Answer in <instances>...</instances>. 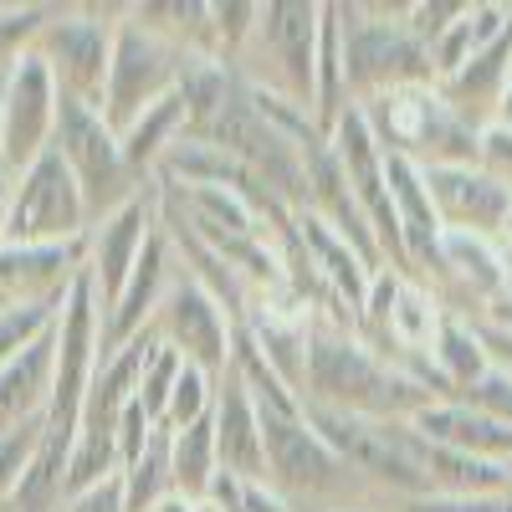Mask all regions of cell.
I'll return each instance as SVG.
<instances>
[{
  "instance_id": "obj_1",
  "label": "cell",
  "mask_w": 512,
  "mask_h": 512,
  "mask_svg": "<svg viewBox=\"0 0 512 512\" xmlns=\"http://www.w3.org/2000/svg\"><path fill=\"white\" fill-rule=\"evenodd\" d=\"M441 400L420 384L400 359L374 349L364 333L313 318L308 328V369H303V405L344 410L364 420H410L420 405Z\"/></svg>"
},
{
  "instance_id": "obj_2",
  "label": "cell",
  "mask_w": 512,
  "mask_h": 512,
  "mask_svg": "<svg viewBox=\"0 0 512 512\" xmlns=\"http://www.w3.org/2000/svg\"><path fill=\"white\" fill-rule=\"evenodd\" d=\"M384 154H405L415 164H477V123L461 118L436 82L395 88L359 103Z\"/></svg>"
},
{
  "instance_id": "obj_3",
  "label": "cell",
  "mask_w": 512,
  "mask_h": 512,
  "mask_svg": "<svg viewBox=\"0 0 512 512\" xmlns=\"http://www.w3.org/2000/svg\"><path fill=\"white\" fill-rule=\"evenodd\" d=\"M338 21H344V72H349V98L369 103L395 88H420L436 82L431 47L405 26V6L390 16L379 6H344L338 0Z\"/></svg>"
},
{
  "instance_id": "obj_4",
  "label": "cell",
  "mask_w": 512,
  "mask_h": 512,
  "mask_svg": "<svg viewBox=\"0 0 512 512\" xmlns=\"http://www.w3.org/2000/svg\"><path fill=\"white\" fill-rule=\"evenodd\" d=\"M303 415L349 472H364L369 482L400 492V502L431 492V477H425V461H420V436L410 431V420H364L323 405H303Z\"/></svg>"
},
{
  "instance_id": "obj_5",
  "label": "cell",
  "mask_w": 512,
  "mask_h": 512,
  "mask_svg": "<svg viewBox=\"0 0 512 512\" xmlns=\"http://www.w3.org/2000/svg\"><path fill=\"white\" fill-rule=\"evenodd\" d=\"M88 231H93L88 195L72 180L62 154L47 149L31 169L16 175L0 246H67V241H88Z\"/></svg>"
},
{
  "instance_id": "obj_6",
  "label": "cell",
  "mask_w": 512,
  "mask_h": 512,
  "mask_svg": "<svg viewBox=\"0 0 512 512\" xmlns=\"http://www.w3.org/2000/svg\"><path fill=\"white\" fill-rule=\"evenodd\" d=\"M190 52H180L175 41H164L149 31L134 11H123L113 26V62H108V93H103V118L113 134H123L144 108L169 98L180 88V67Z\"/></svg>"
},
{
  "instance_id": "obj_7",
  "label": "cell",
  "mask_w": 512,
  "mask_h": 512,
  "mask_svg": "<svg viewBox=\"0 0 512 512\" xmlns=\"http://www.w3.org/2000/svg\"><path fill=\"white\" fill-rule=\"evenodd\" d=\"M328 144L338 154V169H344V180H349V195L359 205V216L374 231V246L384 256V267L410 272L400 221H395V200H390V175H384V149H379V139H374V128H369L359 103L338 113V123L328 128Z\"/></svg>"
},
{
  "instance_id": "obj_8",
  "label": "cell",
  "mask_w": 512,
  "mask_h": 512,
  "mask_svg": "<svg viewBox=\"0 0 512 512\" xmlns=\"http://www.w3.org/2000/svg\"><path fill=\"white\" fill-rule=\"evenodd\" d=\"M52 149L62 154V164L72 169V180L82 185V195H88V210L93 221H103L108 210H118L128 195V180H134V169L123 164V144L118 134L108 128V118L88 103L77 98H62L57 103V139Z\"/></svg>"
},
{
  "instance_id": "obj_9",
  "label": "cell",
  "mask_w": 512,
  "mask_h": 512,
  "mask_svg": "<svg viewBox=\"0 0 512 512\" xmlns=\"http://www.w3.org/2000/svg\"><path fill=\"white\" fill-rule=\"evenodd\" d=\"M113 26L103 11H52V21L36 36V57L47 62L52 82L62 98H77L103 113V93H108V62H113Z\"/></svg>"
},
{
  "instance_id": "obj_10",
  "label": "cell",
  "mask_w": 512,
  "mask_h": 512,
  "mask_svg": "<svg viewBox=\"0 0 512 512\" xmlns=\"http://www.w3.org/2000/svg\"><path fill=\"white\" fill-rule=\"evenodd\" d=\"M318 26H323V6L318 0H267L256 16V36L246 57L267 62V82L282 98H292L297 108L313 113V67H318Z\"/></svg>"
},
{
  "instance_id": "obj_11",
  "label": "cell",
  "mask_w": 512,
  "mask_h": 512,
  "mask_svg": "<svg viewBox=\"0 0 512 512\" xmlns=\"http://www.w3.org/2000/svg\"><path fill=\"white\" fill-rule=\"evenodd\" d=\"M149 328H154L159 344H169L185 364L216 374V379L231 374V359H236V318L221 308V297L205 292L195 277H185V282H175V287L164 292V303H159V313H154Z\"/></svg>"
},
{
  "instance_id": "obj_12",
  "label": "cell",
  "mask_w": 512,
  "mask_h": 512,
  "mask_svg": "<svg viewBox=\"0 0 512 512\" xmlns=\"http://www.w3.org/2000/svg\"><path fill=\"white\" fill-rule=\"evenodd\" d=\"M57 82L36 52L16 57L6 67V103H0V159H6L16 175L31 169L57 139Z\"/></svg>"
},
{
  "instance_id": "obj_13",
  "label": "cell",
  "mask_w": 512,
  "mask_h": 512,
  "mask_svg": "<svg viewBox=\"0 0 512 512\" xmlns=\"http://www.w3.org/2000/svg\"><path fill=\"white\" fill-rule=\"evenodd\" d=\"M262 415V441H267V482L287 492H328L349 477V466L328 451V441L308 425L303 410H272L256 405Z\"/></svg>"
},
{
  "instance_id": "obj_14",
  "label": "cell",
  "mask_w": 512,
  "mask_h": 512,
  "mask_svg": "<svg viewBox=\"0 0 512 512\" xmlns=\"http://www.w3.org/2000/svg\"><path fill=\"white\" fill-rule=\"evenodd\" d=\"M425 185H431V205H436L446 231L502 241V231L512 221V190L497 185L487 169H477V164H431L425 169Z\"/></svg>"
},
{
  "instance_id": "obj_15",
  "label": "cell",
  "mask_w": 512,
  "mask_h": 512,
  "mask_svg": "<svg viewBox=\"0 0 512 512\" xmlns=\"http://www.w3.org/2000/svg\"><path fill=\"white\" fill-rule=\"evenodd\" d=\"M154 231H159V200L144 195V190H134L118 210H108L103 221H93V231H88V277L98 287L103 308L118 297L128 272L139 267V256H144Z\"/></svg>"
},
{
  "instance_id": "obj_16",
  "label": "cell",
  "mask_w": 512,
  "mask_h": 512,
  "mask_svg": "<svg viewBox=\"0 0 512 512\" xmlns=\"http://www.w3.org/2000/svg\"><path fill=\"white\" fill-rule=\"evenodd\" d=\"M169 287H175V246H169L164 231H154L144 256H139V267L128 272L118 297L103 308V354H113L123 344H134L139 333H149V323H154Z\"/></svg>"
},
{
  "instance_id": "obj_17",
  "label": "cell",
  "mask_w": 512,
  "mask_h": 512,
  "mask_svg": "<svg viewBox=\"0 0 512 512\" xmlns=\"http://www.w3.org/2000/svg\"><path fill=\"white\" fill-rule=\"evenodd\" d=\"M410 431L436 441V446H451L461 456H477V461H497V466H512V425L461 405V400H431L410 415Z\"/></svg>"
},
{
  "instance_id": "obj_18",
  "label": "cell",
  "mask_w": 512,
  "mask_h": 512,
  "mask_svg": "<svg viewBox=\"0 0 512 512\" xmlns=\"http://www.w3.org/2000/svg\"><path fill=\"white\" fill-rule=\"evenodd\" d=\"M384 175H390V200H395V221H400V241H405V262L410 267H441L446 226L431 205L425 169L405 154H384Z\"/></svg>"
},
{
  "instance_id": "obj_19",
  "label": "cell",
  "mask_w": 512,
  "mask_h": 512,
  "mask_svg": "<svg viewBox=\"0 0 512 512\" xmlns=\"http://www.w3.org/2000/svg\"><path fill=\"white\" fill-rule=\"evenodd\" d=\"M216 456L221 472L241 477V482H267V441H262V415H256V400L241 390V379L226 374L216 390Z\"/></svg>"
},
{
  "instance_id": "obj_20",
  "label": "cell",
  "mask_w": 512,
  "mask_h": 512,
  "mask_svg": "<svg viewBox=\"0 0 512 512\" xmlns=\"http://www.w3.org/2000/svg\"><path fill=\"white\" fill-rule=\"evenodd\" d=\"M52 379H57V328L0 369V431H21V425H36L47 415Z\"/></svg>"
},
{
  "instance_id": "obj_21",
  "label": "cell",
  "mask_w": 512,
  "mask_h": 512,
  "mask_svg": "<svg viewBox=\"0 0 512 512\" xmlns=\"http://www.w3.org/2000/svg\"><path fill=\"white\" fill-rule=\"evenodd\" d=\"M512 26V6H497V0H466V11L431 41V67H436V82L456 77L472 57H482L492 41Z\"/></svg>"
},
{
  "instance_id": "obj_22",
  "label": "cell",
  "mask_w": 512,
  "mask_h": 512,
  "mask_svg": "<svg viewBox=\"0 0 512 512\" xmlns=\"http://www.w3.org/2000/svg\"><path fill=\"white\" fill-rule=\"evenodd\" d=\"M512 256L492 241V236H466V231H446L441 236V267L461 282L472 287L482 303H497V297L512 292Z\"/></svg>"
},
{
  "instance_id": "obj_23",
  "label": "cell",
  "mask_w": 512,
  "mask_h": 512,
  "mask_svg": "<svg viewBox=\"0 0 512 512\" xmlns=\"http://www.w3.org/2000/svg\"><path fill=\"white\" fill-rule=\"evenodd\" d=\"M431 369H436V384H441V400L472 390V384L492 369V354H487V344H482V323L461 318V313L451 308L446 323H441L436 349H431Z\"/></svg>"
},
{
  "instance_id": "obj_24",
  "label": "cell",
  "mask_w": 512,
  "mask_h": 512,
  "mask_svg": "<svg viewBox=\"0 0 512 512\" xmlns=\"http://www.w3.org/2000/svg\"><path fill=\"white\" fill-rule=\"evenodd\" d=\"M185 134H190L185 98H180V93H169V98H159L154 108H144V113L118 134V144H123V164L134 169V175H154L159 159L175 149Z\"/></svg>"
},
{
  "instance_id": "obj_25",
  "label": "cell",
  "mask_w": 512,
  "mask_h": 512,
  "mask_svg": "<svg viewBox=\"0 0 512 512\" xmlns=\"http://www.w3.org/2000/svg\"><path fill=\"white\" fill-rule=\"evenodd\" d=\"M169 436V431H164ZM169 472H175V492L205 497L210 482L221 477V456H216V420H195L185 431L169 436Z\"/></svg>"
},
{
  "instance_id": "obj_26",
  "label": "cell",
  "mask_w": 512,
  "mask_h": 512,
  "mask_svg": "<svg viewBox=\"0 0 512 512\" xmlns=\"http://www.w3.org/2000/svg\"><path fill=\"white\" fill-rule=\"evenodd\" d=\"M62 318V297H41V303H0V369L16 354H26L36 338H47Z\"/></svg>"
},
{
  "instance_id": "obj_27",
  "label": "cell",
  "mask_w": 512,
  "mask_h": 512,
  "mask_svg": "<svg viewBox=\"0 0 512 512\" xmlns=\"http://www.w3.org/2000/svg\"><path fill=\"white\" fill-rule=\"evenodd\" d=\"M118 477H123V507L128 512H149L159 497H169V492H175V472H169V436L159 431L149 441V451L134 466H123Z\"/></svg>"
},
{
  "instance_id": "obj_28",
  "label": "cell",
  "mask_w": 512,
  "mask_h": 512,
  "mask_svg": "<svg viewBox=\"0 0 512 512\" xmlns=\"http://www.w3.org/2000/svg\"><path fill=\"white\" fill-rule=\"evenodd\" d=\"M180 374H185V359L154 338V349H149V359H144V374H139V395H134L139 410H144L154 425H164V410H169V395H175Z\"/></svg>"
},
{
  "instance_id": "obj_29",
  "label": "cell",
  "mask_w": 512,
  "mask_h": 512,
  "mask_svg": "<svg viewBox=\"0 0 512 512\" xmlns=\"http://www.w3.org/2000/svg\"><path fill=\"white\" fill-rule=\"evenodd\" d=\"M216 390H221L216 374H205V369L185 364V374H180V384H175V395H169V410H164V425H159V431L175 436V431H185V425L205 420L210 410H216Z\"/></svg>"
},
{
  "instance_id": "obj_30",
  "label": "cell",
  "mask_w": 512,
  "mask_h": 512,
  "mask_svg": "<svg viewBox=\"0 0 512 512\" xmlns=\"http://www.w3.org/2000/svg\"><path fill=\"white\" fill-rule=\"evenodd\" d=\"M36 441H41V420L21 425V431H0V512L16 507V492H21V482L31 472Z\"/></svg>"
},
{
  "instance_id": "obj_31",
  "label": "cell",
  "mask_w": 512,
  "mask_h": 512,
  "mask_svg": "<svg viewBox=\"0 0 512 512\" xmlns=\"http://www.w3.org/2000/svg\"><path fill=\"white\" fill-rule=\"evenodd\" d=\"M52 11L57 6H0V72L36 47V36L52 21Z\"/></svg>"
},
{
  "instance_id": "obj_32",
  "label": "cell",
  "mask_w": 512,
  "mask_h": 512,
  "mask_svg": "<svg viewBox=\"0 0 512 512\" xmlns=\"http://www.w3.org/2000/svg\"><path fill=\"white\" fill-rule=\"evenodd\" d=\"M210 502H221L226 512H292V502L272 487V482H241V477H216L205 492Z\"/></svg>"
},
{
  "instance_id": "obj_33",
  "label": "cell",
  "mask_w": 512,
  "mask_h": 512,
  "mask_svg": "<svg viewBox=\"0 0 512 512\" xmlns=\"http://www.w3.org/2000/svg\"><path fill=\"white\" fill-rule=\"evenodd\" d=\"M451 400H461V405H472V410H482V415L512 425V374H507L502 364H492V369L472 384V390H461V395H451Z\"/></svg>"
},
{
  "instance_id": "obj_34",
  "label": "cell",
  "mask_w": 512,
  "mask_h": 512,
  "mask_svg": "<svg viewBox=\"0 0 512 512\" xmlns=\"http://www.w3.org/2000/svg\"><path fill=\"white\" fill-rule=\"evenodd\" d=\"M477 169H487L497 185L512 190V128H507V123L487 118V123L477 128Z\"/></svg>"
},
{
  "instance_id": "obj_35",
  "label": "cell",
  "mask_w": 512,
  "mask_h": 512,
  "mask_svg": "<svg viewBox=\"0 0 512 512\" xmlns=\"http://www.w3.org/2000/svg\"><path fill=\"white\" fill-rule=\"evenodd\" d=\"M400 512H512V492H492V497H461V492H425V497H405Z\"/></svg>"
},
{
  "instance_id": "obj_36",
  "label": "cell",
  "mask_w": 512,
  "mask_h": 512,
  "mask_svg": "<svg viewBox=\"0 0 512 512\" xmlns=\"http://www.w3.org/2000/svg\"><path fill=\"white\" fill-rule=\"evenodd\" d=\"M461 11H466V0H415V6H405V26L425 41V47H431V41H436Z\"/></svg>"
},
{
  "instance_id": "obj_37",
  "label": "cell",
  "mask_w": 512,
  "mask_h": 512,
  "mask_svg": "<svg viewBox=\"0 0 512 512\" xmlns=\"http://www.w3.org/2000/svg\"><path fill=\"white\" fill-rule=\"evenodd\" d=\"M62 512H128V507H123V477H108V482H98V487H88V492L67 497Z\"/></svg>"
},
{
  "instance_id": "obj_38",
  "label": "cell",
  "mask_w": 512,
  "mask_h": 512,
  "mask_svg": "<svg viewBox=\"0 0 512 512\" xmlns=\"http://www.w3.org/2000/svg\"><path fill=\"white\" fill-rule=\"evenodd\" d=\"M482 344H487L492 364H502L512 374V328L507 323H482Z\"/></svg>"
},
{
  "instance_id": "obj_39",
  "label": "cell",
  "mask_w": 512,
  "mask_h": 512,
  "mask_svg": "<svg viewBox=\"0 0 512 512\" xmlns=\"http://www.w3.org/2000/svg\"><path fill=\"white\" fill-rule=\"evenodd\" d=\"M11 190H16V169L0 159V236H6V210H11Z\"/></svg>"
},
{
  "instance_id": "obj_40",
  "label": "cell",
  "mask_w": 512,
  "mask_h": 512,
  "mask_svg": "<svg viewBox=\"0 0 512 512\" xmlns=\"http://www.w3.org/2000/svg\"><path fill=\"white\" fill-rule=\"evenodd\" d=\"M149 512H195V497H185V492H169V497H159Z\"/></svg>"
},
{
  "instance_id": "obj_41",
  "label": "cell",
  "mask_w": 512,
  "mask_h": 512,
  "mask_svg": "<svg viewBox=\"0 0 512 512\" xmlns=\"http://www.w3.org/2000/svg\"><path fill=\"white\" fill-rule=\"evenodd\" d=\"M492 118H497V123H507V128H512V82H507V93H502V98H497V113H492Z\"/></svg>"
},
{
  "instance_id": "obj_42",
  "label": "cell",
  "mask_w": 512,
  "mask_h": 512,
  "mask_svg": "<svg viewBox=\"0 0 512 512\" xmlns=\"http://www.w3.org/2000/svg\"><path fill=\"white\" fill-rule=\"evenodd\" d=\"M0 103H6V72H0Z\"/></svg>"
}]
</instances>
